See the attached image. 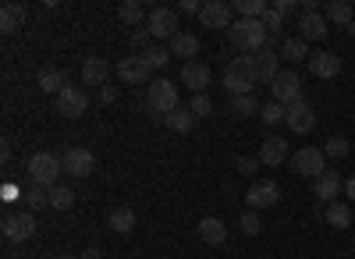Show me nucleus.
<instances>
[{
  "label": "nucleus",
  "mask_w": 355,
  "mask_h": 259,
  "mask_svg": "<svg viewBox=\"0 0 355 259\" xmlns=\"http://www.w3.org/2000/svg\"><path fill=\"white\" fill-rule=\"evenodd\" d=\"M256 82L259 78H256V68H252V53L234 57V61L227 64V71H224V89L231 96H249Z\"/></svg>",
  "instance_id": "1"
},
{
  "label": "nucleus",
  "mask_w": 355,
  "mask_h": 259,
  "mask_svg": "<svg viewBox=\"0 0 355 259\" xmlns=\"http://www.w3.org/2000/svg\"><path fill=\"white\" fill-rule=\"evenodd\" d=\"M146 103H150V114H153V118L164 121L171 110L182 107V103H178V85L167 82V78H153L150 89H146Z\"/></svg>",
  "instance_id": "2"
},
{
  "label": "nucleus",
  "mask_w": 355,
  "mask_h": 259,
  "mask_svg": "<svg viewBox=\"0 0 355 259\" xmlns=\"http://www.w3.org/2000/svg\"><path fill=\"white\" fill-rule=\"evenodd\" d=\"M61 175H64V160L57 153H36L33 160H28V181H33V185L53 188Z\"/></svg>",
  "instance_id": "3"
},
{
  "label": "nucleus",
  "mask_w": 355,
  "mask_h": 259,
  "mask_svg": "<svg viewBox=\"0 0 355 259\" xmlns=\"http://www.w3.org/2000/svg\"><path fill=\"white\" fill-rule=\"evenodd\" d=\"M270 93H274V103H281V107H291V103L306 100L302 75H299V71H291V68H281V75H277L274 85H270Z\"/></svg>",
  "instance_id": "4"
},
{
  "label": "nucleus",
  "mask_w": 355,
  "mask_h": 259,
  "mask_svg": "<svg viewBox=\"0 0 355 259\" xmlns=\"http://www.w3.org/2000/svg\"><path fill=\"white\" fill-rule=\"evenodd\" d=\"M288 163H291V170H295L299 178H313V181H316L323 170H327V153L316 150V146H306V150L295 153Z\"/></svg>",
  "instance_id": "5"
},
{
  "label": "nucleus",
  "mask_w": 355,
  "mask_h": 259,
  "mask_svg": "<svg viewBox=\"0 0 355 259\" xmlns=\"http://www.w3.org/2000/svg\"><path fill=\"white\" fill-rule=\"evenodd\" d=\"M146 28H150L153 39L171 43V39L178 36V11H174V8H157V11L150 15V21H146Z\"/></svg>",
  "instance_id": "6"
},
{
  "label": "nucleus",
  "mask_w": 355,
  "mask_h": 259,
  "mask_svg": "<svg viewBox=\"0 0 355 259\" xmlns=\"http://www.w3.org/2000/svg\"><path fill=\"white\" fill-rule=\"evenodd\" d=\"M252 68H256V78L266 82V85H274V78L281 75V50L274 46H263L252 53Z\"/></svg>",
  "instance_id": "7"
},
{
  "label": "nucleus",
  "mask_w": 355,
  "mask_h": 259,
  "mask_svg": "<svg viewBox=\"0 0 355 259\" xmlns=\"http://www.w3.org/2000/svg\"><path fill=\"white\" fill-rule=\"evenodd\" d=\"M0 227H4V238L8 242H25V238L36 235V217L28 213V210L25 213H8Z\"/></svg>",
  "instance_id": "8"
},
{
  "label": "nucleus",
  "mask_w": 355,
  "mask_h": 259,
  "mask_svg": "<svg viewBox=\"0 0 355 259\" xmlns=\"http://www.w3.org/2000/svg\"><path fill=\"white\" fill-rule=\"evenodd\" d=\"M85 110H89V96L82 89L64 85V89L57 93V114H61V118H82Z\"/></svg>",
  "instance_id": "9"
},
{
  "label": "nucleus",
  "mask_w": 355,
  "mask_h": 259,
  "mask_svg": "<svg viewBox=\"0 0 355 259\" xmlns=\"http://www.w3.org/2000/svg\"><path fill=\"white\" fill-rule=\"evenodd\" d=\"M284 121H288V128H291V132L306 135V132H313V128H316V110H313L306 100H299V103L284 107Z\"/></svg>",
  "instance_id": "10"
},
{
  "label": "nucleus",
  "mask_w": 355,
  "mask_h": 259,
  "mask_svg": "<svg viewBox=\"0 0 355 259\" xmlns=\"http://www.w3.org/2000/svg\"><path fill=\"white\" fill-rule=\"evenodd\" d=\"M281 199V188H277V181H256L249 192H245V206L249 210H270L274 203Z\"/></svg>",
  "instance_id": "11"
},
{
  "label": "nucleus",
  "mask_w": 355,
  "mask_h": 259,
  "mask_svg": "<svg viewBox=\"0 0 355 259\" xmlns=\"http://www.w3.org/2000/svg\"><path fill=\"white\" fill-rule=\"evenodd\" d=\"M61 160H64V175H71V178H89L96 170V157L89 150H78V146L68 150Z\"/></svg>",
  "instance_id": "12"
},
{
  "label": "nucleus",
  "mask_w": 355,
  "mask_h": 259,
  "mask_svg": "<svg viewBox=\"0 0 355 259\" xmlns=\"http://www.w3.org/2000/svg\"><path fill=\"white\" fill-rule=\"evenodd\" d=\"M231 15H234L231 4H220V0H206L202 11H199V21H202L206 28H231V25H234Z\"/></svg>",
  "instance_id": "13"
},
{
  "label": "nucleus",
  "mask_w": 355,
  "mask_h": 259,
  "mask_svg": "<svg viewBox=\"0 0 355 259\" xmlns=\"http://www.w3.org/2000/svg\"><path fill=\"white\" fill-rule=\"evenodd\" d=\"M309 75H316V78H338L341 75V57L334 50H316L309 57Z\"/></svg>",
  "instance_id": "14"
},
{
  "label": "nucleus",
  "mask_w": 355,
  "mask_h": 259,
  "mask_svg": "<svg viewBox=\"0 0 355 259\" xmlns=\"http://www.w3.org/2000/svg\"><path fill=\"white\" fill-rule=\"evenodd\" d=\"M117 75H121V82H128V85H142V82H150V64L142 61V57L135 53V57H121L117 61Z\"/></svg>",
  "instance_id": "15"
},
{
  "label": "nucleus",
  "mask_w": 355,
  "mask_h": 259,
  "mask_svg": "<svg viewBox=\"0 0 355 259\" xmlns=\"http://www.w3.org/2000/svg\"><path fill=\"white\" fill-rule=\"evenodd\" d=\"M313 192H316V199L320 203H338V195L345 192V181L338 178V170H323V175L316 178V185H313Z\"/></svg>",
  "instance_id": "16"
},
{
  "label": "nucleus",
  "mask_w": 355,
  "mask_h": 259,
  "mask_svg": "<svg viewBox=\"0 0 355 259\" xmlns=\"http://www.w3.org/2000/svg\"><path fill=\"white\" fill-rule=\"evenodd\" d=\"M299 36H302L306 43H320V39H327V15H320V11L302 15V18H299Z\"/></svg>",
  "instance_id": "17"
},
{
  "label": "nucleus",
  "mask_w": 355,
  "mask_h": 259,
  "mask_svg": "<svg viewBox=\"0 0 355 259\" xmlns=\"http://www.w3.org/2000/svg\"><path fill=\"white\" fill-rule=\"evenodd\" d=\"M284 160H288V142H284L281 135H266L263 146H259V163L277 167V163H284Z\"/></svg>",
  "instance_id": "18"
},
{
  "label": "nucleus",
  "mask_w": 355,
  "mask_h": 259,
  "mask_svg": "<svg viewBox=\"0 0 355 259\" xmlns=\"http://www.w3.org/2000/svg\"><path fill=\"white\" fill-rule=\"evenodd\" d=\"M182 82L189 85L192 93H206V85L214 82V71L206 68V64H199V61H192V64L182 68Z\"/></svg>",
  "instance_id": "19"
},
{
  "label": "nucleus",
  "mask_w": 355,
  "mask_h": 259,
  "mask_svg": "<svg viewBox=\"0 0 355 259\" xmlns=\"http://www.w3.org/2000/svg\"><path fill=\"white\" fill-rule=\"evenodd\" d=\"M199 238L206 245H224L227 242V224L220 217H202L199 220Z\"/></svg>",
  "instance_id": "20"
},
{
  "label": "nucleus",
  "mask_w": 355,
  "mask_h": 259,
  "mask_svg": "<svg viewBox=\"0 0 355 259\" xmlns=\"http://www.w3.org/2000/svg\"><path fill=\"white\" fill-rule=\"evenodd\" d=\"M82 82L103 89V85H107V61H103V57H85V64H82Z\"/></svg>",
  "instance_id": "21"
},
{
  "label": "nucleus",
  "mask_w": 355,
  "mask_h": 259,
  "mask_svg": "<svg viewBox=\"0 0 355 259\" xmlns=\"http://www.w3.org/2000/svg\"><path fill=\"white\" fill-rule=\"evenodd\" d=\"M199 50H202V46H199V39H196L192 33H178V36L171 39V53L182 57L185 64H192V57H196Z\"/></svg>",
  "instance_id": "22"
},
{
  "label": "nucleus",
  "mask_w": 355,
  "mask_h": 259,
  "mask_svg": "<svg viewBox=\"0 0 355 259\" xmlns=\"http://www.w3.org/2000/svg\"><path fill=\"white\" fill-rule=\"evenodd\" d=\"M164 125H167L171 132H178V135H189V132L196 128V114H192L189 107H178V110H171L167 118H164Z\"/></svg>",
  "instance_id": "23"
},
{
  "label": "nucleus",
  "mask_w": 355,
  "mask_h": 259,
  "mask_svg": "<svg viewBox=\"0 0 355 259\" xmlns=\"http://www.w3.org/2000/svg\"><path fill=\"white\" fill-rule=\"evenodd\" d=\"M21 21H25V8H18V4H4V8H0V33H4V36L18 33Z\"/></svg>",
  "instance_id": "24"
},
{
  "label": "nucleus",
  "mask_w": 355,
  "mask_h": 259,
  "mask_svg": "<svg viewBox=\"0 0 355 259\" xmlns=\"http://www.w3.org/2000/svg\"><path fill=\"white\" fill-rule=\"evenodd\" d=\"M107 224H110V231H117V235H128L132 227H135V210H128V206H117V210H110Z\"/></svg>",
  "instance_id": "25"
},
{
  "label": "nucleus",
  "mask_w": 355,
  "mask_h": 259,
  "mask_svg": "<svg viewBox=\"0 0 355 259\" xmlns=\"http://www.w3.org/2000/svg\"><path fill=\"white\" fill-rule=\"evenodd\" d=\"M231 8H234V15H242V21H256L270 11L266 0H239V4H231Z\"/></svg>",
  "instance_id": "26"
},
{
  "label": "nucleus",
  "mask_w": 355,
  "mask_h": 259,
  "mask_svg": "<svg viewBox=\"0 0 355 259\" xmlns=\"http://www.w3.org/2000/svg\"><path fill=\"white\" fill-rule=\"evenodd\" d=\"M64 85H68V82H64V71H61V68H43V71H40V89H43V93H53V96H57Z\"/></svg>",
  "instance_id": "27"
},
{
  "label": "nucleus",
  "mask_w": 355,
  "mask_h": 259,
  "mask_svg": "<svg viewBox=\"0 0 355 259\" xmlns=\"http://www.w3.org/2000/svg\"><path fill=\"white\" fill-rule=\"evenodd\" d=\"M117 15H121V21H125V25H132V28H139L142 21H150V15L142 11L139 0H125V4L117 8Z\"/></svg>",
  "instance_id": "28"
},
{
  "label": "nucleus",
  "mask_w": 355,
  "mask_h": 259,
  "mask_svg": "<svg viewBox=\"0 0 355 259\" xmlns=\"http://www.w3.org/2000/svg\"><path fill=\"white\" fill-rule=\"evenodd\" d=\"M25 206H28V213L46 210V206H50V188H43V185H28V188H25Z\"/></svg>",
  "instance_id": "29"
},
{
  "label": "nucleus",
  "mask_w": 355,
  "mask_h": 259,
  "mask_svg": "<svg viewBox=\"0 0 355 259\" xmlns=\"http://www.w3.org/2000/svg\"><path fill=\"white\" fill-rule=\"evenodd\" d=\"M327 21H334V25H352L355 21V8L348 4V0H334V4L327 8Z\"/></svg>",
  "instance_id": "30"
},
{
  "label": "nucleus",
  "mask_w": 355,
  "mask_h": 259,
  "mask_svg": "<svg viewBox=\"0 0 355 259\" xmlns=\"http://www.w3.org/2000/svg\"><path fill=\"white\" fill-rule=\"evenodd\" d=\"M323 220H327L331 227H338V231H345V227H348L355 217H352V210H348L345 203H331V206H327V213H323Z\"/></svg>",
  "instance_id": "31"
},
{
  "label": "nucleus",
  "mask_w": 355,
  "mask_h": 259,
  "mask_svg": "<svg viewBox=\"0 0 355 259\" xmlns=\"http://www.w3.org/2000/svg\"><path fill=\"white\" fill-rule=\"evenodd\" d=\"M259 100L249 93V96H231V114L234 118H252V114H259Z\"/></svg>",
  "instance_id": "32"
},
{
  "label": "nucleus",
  "mask_w": 355,
  "mask_h": 259,
  "mask_svg": "<svg viewBox=\"0 0 355 259\" xmlns=\"http://www.w3.org/2000/svg\"><path fill=\"white\" fill-rule=\"evenodd\" d=\"M139 57H142L146 64H150V71H164L167 61H171V50H164V46H146Z\"/></svg>",
  "instance_id": "33"
},
{
  "label": "nucleus",
  "mask_w": 355,
  "mask_h": 259,
  "mask_svg": "<svg viewBox=\"0 0 355 259\" xmlns=\"http://www.w3.org/2000/svg\"><path fill=\"white\" fill-rule=\"evenodd\" d=\"M281 57H284V61H302V57H306V39L302 36H288L281 43Z\"/></svg>",
  "instance_id": "34"
},
{
  "label": "nucleus",
  "mask_w": 355,
  "mask_h": 259,
  "mask_svg": "<svg viewBox=\"0 0 355 259\" xmlns=\"http://www.w3.org/2000/svg\"><path fill=\"white\" fill-rule=\"evenodd\" d=\"M71 203H75V192L68 185H53L50 188V206L53 210H71Z\"/></svg>",
  "instance_id": "35"
},
{
  "label": "nucleus",
  "mask_w": 355,
  "mask_h": 259,
  "mask_svg": "<svg viewBox=\"0 0 355 259\" xmlns=\"http://www.w3.org/2000/svg\"><path fill=\"white\" fill-rule=\"evenodd\" d=\"M348 150H352V142H348L345 135H331V139H327V146H323L327 160H345V157H348Z\"/></svg>",
  "instance_id": "36"
},
{
  "label": "nucleus",
  "mask_w": 355,
  "mask_h": 259,
  "mask_svg": "<svg viewBox=\"0 0 355 259\" xmlns=\"http://www.w3.org/2000/svg\"><path fill=\"white\" fill-rule=\"evenodd\" d=\"M189 110L196 114V121H199V118H210V114H214V100L206 96V93H196L192 103H189Z\"/></svg>",
  "instance_id": "37"
},
{
  "label": "nucleus",
  "mask_w": 355,
  "mask_h": 259,
  "mask_svg": "<svg viewBox=\"0 0 355 259\" xmlns=\"http://www.w3.org/2000/svg\"><path fill=\"white\" fill-rule=\"evenodd\" d=\"M259 118L266 121V125H277V121H284V107L281 103H263V110H259Z\"/></svg>",
  "instance_id": "38"
},
{
  "label": "nucleus",
  "mask_w": 355,
  "mask_h": 259,
  "mask_svg": "<svg viewBox=\"0 0 355 259\" xmlns=\"http://www.w3.org/2000/svg\"><path fill=\"white\" fill-rule=\"evenodd\" d=\"M263 25H266V36H270V39H277V36L284 33V21H281V15H274V11L263 15Z\"/></svg>",
  "instance_id": "39"
},
{
  "label": "nucleus",
  "mask_w": 355,
  "mask_h": 259,
  "mask_svg": "<svg viewBox=\"0 0 355 259\" xmlns=\"http://www.w3.org/2000/svg\"><path fill=\"white\" fill-rule=\"evenodd\" d=\"M239 227H242L245 235H259V227H263V224H259L256 210H245V213H242V220H239Z\"/></svg>",
  "instance_id": "40"
},
{
  "label": "nucleus",
  "mask_w": 355,
  "mask_h": 259,
  "mask_svg": "<svg viewBox=\"0 0 355 259\" xmlns=\"http://www.w3.org/2000/svg\"><path fill=\"white\" fill-rule=\"evenodd\" d=\"M150 43H153L150 28H135V33H132V46H139V53H142L146 46H150Z\"/></svg>",
  "instance_id": "41"
},
{
  "label": "nucleus",
  "mask_w": 355,
  "mask_h": 259,
  "mask_svg": "<svg viewBox=\"0 0 355 259\" xmlns=\"http://www.w3.org/2000/svg\"><path fill=\"white\" fill-rule=\"evenodd\" d=\"M270 11L284 18V15H291V11H302V8L295 4V0H274V4H270Z\"/></svg>",
  "instance_id": "42"
},
{
  "label": "nucleus",
  "mask_w": 355,
  "mask_h": 259,
  "mask_svg": "<svg viewBox=\"0 0 355 259\" xmlns=\"http://www.w3.org/2000/svg\"><path fill=\"white\" fill-rule=\"evenodd\" d=\"M242 170V175H256V167H259V157H239V163H234Z\"/></svg>",
  "instance_id": "43"
},
{
  "label": "nucleus",
  "mask_w": 355,
  "mask_h": 259,
  "mask_svg": "<svg viewBox=\"0 0 355 259\" xmlns=\"http://www.w3.org/2000/svg\"><path fill=\"white\" fill-rule=\"evenodd\" d=\"M96 100H100L103 107H110V103L117 100V85H110V82H107V85H103V89H100V96H96Z\"/></svg>",
  "instance_id": "44"
},
{
  "label": "nucleus",
  "mask_w": 355,
  "mask_h": 259,
  "mask_svg": "<svg viewBox=\"0 0 355 259\" xmlns=\"http://www.w3.org/2000/svg\"><path fill=\"white\" fill-rule=\"evenodd\" d=\"M174 11H182V15H196V18H199V11H202V4H199V0H182V4H178Z\"/></svg>",
  "instance_id": "45"
},
{
  "label": "nucleus",
  "mask_w": 355,
  "mask_h": 259,
  "mask_svg": "<svg viewBox=\"0 0 355 259\" xmlns=\"http://www.w3.org/2000/svg\"><path fill=\"white\" fill-rule=\"evenodd\" d=\"M345 195H348L352 203H355V178H348V181H345Z\"/></svg>",
  "instance_id": "46"
},
{
  "label": "nucleus",
  "mask_w": 355,
  "mask_h": 259,
  "mask_svg": "<svg viewBox=\"0 0 355 259\" xmlns=\"http://www.w3.org/2000/svg\"><path fill=\"white\" fill-rule=\"evenodd\" d=\"M8 160H11V146L4 142V146H0V163H8Z\"/></svg>",
  "instance_id": "47"
},
{
  "label": "nucleus",
  "mask_w": 355,
  "mask_h": 259,
  "mask_svg": "<svg viewBox=\"0 0 355 259\" xmlns=\"http://www.w3.org/2000/svg\"><path fill=\"white\" fill-rule=\"evenodd\" d=\"M82 259H100V249H85V252H82Z\"/></svg>",
  "instance_id": "48"
},
{
  "label": "nucleus",
  "mask_w": 355,
  "mask_h": 259,
  "mask_svg": "<svg viewBox=\"0 0 355 259\" xmlns=\"http://www.w3.org/2000/svg\"><path fill=\"white\" fill-rule=\"evenodd\" d=\"M57 259H82V256H57Z\"/></svg>",
  "instance_id": "49"
}]
</instances>
